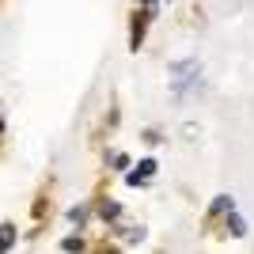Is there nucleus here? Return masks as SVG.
Masks as SVG:
<instances>
[{
    "mask_svg": "<svg viewBox=\"0 0 254 254\" xmlns=\"http://www.w3.org/2000/svg\"><path fill=\"white\" fill-rule=\"evenodd\" d=\"M68 220H72L76 228H80V224H87V209H84V205H80V209H68Z\"/></svg>",
    "mask_w": 254,
    "mask_h": 254,
    "instance_id": "7",
    "label": "nucleus"
},
{
    "mask_svg": "<svg viewBox=\"0 0 254 254\" xmlns=\"http://www.w3.org/2000/svg\"><path fill=\"white\" fill-rule=\"evenodd\" d=\"M99 216H103V220H118V216H122V205L118 201H103L99 205Z\"/></svg>",
    "mask_w": 254,
    "mask_h": 254,
    "instance_id": "5",
    "label": "nucleus"
},
{
    "mask_svg": "<svg viewBox=\"0 0 254 254\" xmlns=\"http://www.w3.org/2000/svg\"><path fill=\"white\" fill-rule=\"evenodd\" d=\"M228 212H235V201H232V193H220V197L212 201V209H209V220H216V216H228Z\"/></svg>",
    "mask_w": 254,
    "mask_h": 254,
    "instance_id": "2",
    "label": "nucleus"
},
{
    "mask_svg": "<svg viewBox=\"0 0 254 254\" xmlns=\"http://www.w3.org/2000/svg\"><path fill=\"white\" fill-rule=\"evenodd\" d=\"M152 175H156V159H140L137 171H129V175H126V182H129V186H144Z\"/></svg>",
    "mask_w": 254,
    "mask_h": 254,
    "instance_id": "1",
    "label": "nucleus"
},
{
    "mask_svg": "<svg viewBox=\"0 0 254 254\" xmlns=\"http://www.w3.org/2000/svg\"><path fill=\"white\" fill-rule=\"evenodd\" d=\"M15 243V224H0V254Z\"/></svg>",
    "mask_w": 254,
    "mask_h": 254,
    "instance_id": "4",
    "label": "nucleus"
},
{
    "mask_svg": "<svg viewBox=\"0 0 254 254\" xmlns=\"http://www.w3.org/2000/svg\"><path fill=\"white\" fill-rule=\"evenodd\" d=\"M99 254H118V251H114V247H110V251H99Z\"/></svg>",
    "mask_w": 254,
    "mask_h": 254,
    "instance_id": "10",
    "label": "nucleus"
},
{
    "mask_svg": "<svg viewBox=\"0 0 254 254\" xmlns=\"http://www.w3.org/2000/svg\"><path fill=\"white\" fill-rule=\"evenodd\" d=\"M137 4H140V8H152V0H137ZM152 11H156V8H152Z\"/></svg>",
    "mask_w": 254,
    "mask_h": 254,
    "instance_id": "9",
    "label": "nucleus"
},
{
    "mask_svg": "<svg viewBox=\"0 0 254 254\" xmlns=\"http://www.w3.org/2000/svg\"><path fill=\"white\" fill-rule=\"evenodd\" d=\"M110 163H114V171H126V167H129V156H122V152H114V156H110Z\"/></svg>",
    "mask_w": 254,
    "mask_h": 254,
    "instance_id": "8",
    "label": "nucleus"
},
{
    "mask_svg": "<svg viewBox=\"0 0 254 254\" xmlns=\"http://www.w3.org/2000/svg\"><path fill=\"white\" fill-rule=\"evenodd\" d=\"M61 251H68V254H80V251H84V239H80V235H68V239L61 243Z\"/></svg>",
    "mask_w": 254,
    "mask_h": 254,
    "instance_id": "6",
    "label": "nucleus"
},
{
    "mask_svg": "<svg viewBox=\"0 0 254 254\" xmlns=\"http://www.w3.org/2000/svg\"><path fill=\"white\" fill-rule=\"evenodd\" d=\"M224 228H228V235H232V239H243V235H247V220L239 216V212H228Z\"/></svg>",
    "mask_w": 254,
    "mask_h": 254,
    "instance_id": "3",
    "label": "nucleus"
}]
</instances>
